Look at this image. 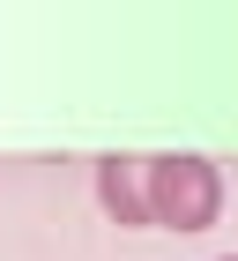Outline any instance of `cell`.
I'll return each instance as SVG.
<instances>
[{
    "label": "cell",
    "mask_w": 238,
    "mask_h": 261,
    "mask_svg": "<svg viewBox=\"0 0 238 261\" xmlns=\"http://www.w3.org/2000/svg\"><path fill=\"white\" fill-rule=\"evenodd\" d=\"M141 194L164 231H209L223 217V172L209 157H141Z\"/></svg>",
    "instance_id": "obj_1"
},
{
    "label": "cell",
    "mask_w": 238,
    "mask_h": 261,
    "mask_svg": "<svg viewBox=\"0 0 238 261\" xmlns=\"http://www.w3.org/2000/svg\"><path fill=\"white\" fill-rule=\"evenodd\" d=\"M97 201L119 224H149V194H141V157H97Z\"/></svg>",
    "instance_id": "obj_2"
},
{
    "label": "cell",
    "mask_w": 238,
    "mask_h": 261,
    "mask_svg": "<svg viewBox=\"0 0 238 261\" xmlns=\"http://www.w3.org/2000/svg\"><path fill=\"white\" fill-rule=\"evenodd\" d=\"M223 261H238V254H223Z\"/></svg>",
    "instance_id": "obj_3"
}]
</instances>
